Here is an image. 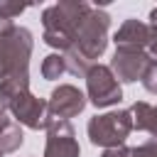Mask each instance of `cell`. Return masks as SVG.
I'll return each mask as SVG.
<instances>
[{"label": "cell", "mask_w": 157, "mask_h": 157, "mask_svg": "<svg viewBox=\"0 0 157 157\" xmlns=\"http://www.w3.org/2000/svg\"><path fill=\"white\" fill-rule=\"evenodd\" d=\"M29 5H20V2H10V0H0V22H12L17 15H22Z\"/></svg>", "instance_id": "5bb4252c"}, {"label": "cell", "mask_w": 157, "mask_h": 157, "mask_svg": "<svg viewBox=\"0 0 157 157\" xmlns=\"http://www.w3.org/2000/svg\"><path fill=\"white\" fill-rule=\"evenodd\" d=\"M88 98L81 88L71 86V83H61L52 91L49 101H47V108H49V118H56V120H71L76 118L78 113H83Z\"/></svg>", "instance_id": "52a82bcc"}, {"label": "cell", "mask_w": 157, "mask_h": 157, "mask_svg": "<svg viewBox=\"0 0 157 157\" xmlns=\"http://www.w3.org/2000/svg\"><path fill=\"white\" fill-rule=\"evenodd\" d=\"M91 10V2L83 0H69V2H56L49 5L42 12V25H44V44L59 49V54H64L69 47H74L76 32L86 17V12Z\"/></svg>", "instance_id": "7a4b0ae2"}, {"label": "cell", "mask_w": 157, "mask_h": 157, "mask_svg": "<svg viewBox=\"0 0 157 157\" xmlns=\"http://www.w3.org/2000/svg\"><path fill=\"white\" fill-rule=\"evenodd\" d=\"M12 123H15V120H12V115H10V113H7V110L0 105V132H5V130L12 125Z\"/></svg>", "instance_id": "d6986e66"}, {"label": "cell", "mask_w": 157, "mask_h": 157, "mask_svg": "<svg viewBox=\"0 0 157 157\" xmlns=\"http://www.w3.org/2000/svg\"><path fill=\"white\" fill-rule=\"evenodd\" d=\"M132 157H157V140H145L142 145L132 147Z\"/></svg>", "instance_id": "2e32d148"}, {"label": "cell", "mask_w": 157, "mask_h": 157, "mask_svg": "<svg viewBox=\"0 0 157 157\" xmlns=\"http://www.w3.org/2000/svg\"><path fill=\"white\" fill-rule=\"evenodd\" d=\"M113 42H115V49L145 52V49H147V42H150V25H145L142 20L128 17V20L120 25V29L115 32Z\"/></svg>", "instance_id": "30bf717a"}, {"label": "cell", "mask_w": 157, "mask_h": 157, "mask_svg": "<svg viewBox=\"0 0 157 157\" xmlns=\"http://www.w3.org/2000/svg\"><path fill=\"white\" fill-rule=\"evenodd\" d=\"M132 115V130L150 132L152 140H157V105L147 101H135L132 108H128Z\"/></svg>", "instance_id": "8fae6325"}, {"label": "cell", "mask_w": 157, "mask_h": 157, "mask_svg": "<svg viewBox=\"0 0 157 157\" xmlns=\"http://www.w3.org/2000/svg\"><path fill=\"white\" fill-rule=\"evenodd\" d=\"M150 25H157V7L150 12Z\"/></svg>", "instance_id": "ffe728a7"}, {"label": "cell", "mask_w": 157, "mask_h": 157, "mask_svg": "<svg viewBox=\"0 0 157 157\" xmlns=\"http://www.w3.org/2000/svg\"><path fill=\"white\" fill-rule=\"evenodd\" d=\"M34 49L32 32L15 22H0V81L27 74Z\"/></svg>", "instance_id": "3957f363"}, {"label": "cell", "mask_w": 157, "mask_h": 157, "mask_svg": "<svg viewBox=\"0 0 157 157\" xmlns=\"http://www.w3.org/2000/svg\"><path fill=\"white\" fill-rule=\"evenodd\" d=\"M150 56L145 52H135V49H115L113 59H110V71L118 78V83H135L145 76V71L150 69Z\"/></svg>", "instance_id": "9c48e42d"}, {"label": "cell", "mask_w": 157, "mask_h": 157, "mask_svg": "<svg viewBox=\"0 0 157 157\" xmlns=\"http://www.w3.org/2000/svg\"><path fill=\"white\" fill-rule=\"evenodd\" d=\"M0 157H2V155H0Z\"/></svg>", "instance_id": "44dd1931"}, {"label": "cell", "mask_w": 157, "mask_h": 157, "mask_svg": "<svg viewBox=\"0 0 157 157\" xmlns=\"http://www.w3.org/2000/svg\"><path fill=\"white\" fill-rule=\"evenodd\" d=\"M0 105L12 115L15 123L29 130H47L49 125L47 101L29 91V71L0 81Z\"/></svg>", "instance_id": "6da1fadb"}, {"label": "cell", "mask_w": 157, "mask_h": 157, "mask_svg": "<svg viewBox=\"0 0 157 157\" xmlns=\"http://www.w3.org/2000/svg\"><path fill=\"white\" fill-rule=\"evenodd\" d=\"M108 29H110V15L103 7L91 5V10L86 12L76 39H74V49L86 59V61H96L98 56H103L105 47H108Z\"/></svg>", "instance_id": "277c9868"}, {"label": "cell", "mask_w": 157, "mask_h": 157, "mask_svg": "<svg viewBox=\"0 0 157 157\" xmlns=\"http://www.w3.org/2000/svg\"><path fill=\"white\" fill-rule=\"evenodd\" d=\"M78 155H81V147L76 142V132H74L71 123L49 118L44 157H78Z\"/></svg>", "instance_id": "ba28073f"}, {"label": "cell", "mask_w": 157, "mask_h": 157, "mask_svg": "<svg viewBox=\"0 0 157 157\" xmlns=\"http://www.w3.org/2000/svg\"><path fill=\"white\" fill-rule=\"evenodd\" d=\"M64 61H66V71L69 74H74V76H78V78H86V74H88V69L93 66L91 61H86L74 47H69L66 52H64Z\"/></svg>", "instance_id": "4fadbf2b"}, {"label": "cell", "mask_w": 157, "mask_h": 157, "mask_svg": "<svg viewBox=\"0 0 157 157\" xmlns=\"http://www.w3.org/2000/svg\"><path fill=\"white\" fill-rule=\"evenodd\" d=\"M101 157H132V147L128 145H120V147H110V150H103Z\"/></svg>", "instance_id": "ac0fdd59"}, {"label": "cell", "mask_w": 157, "mask_h": 157, "mask_svg": "<svg viewBox=\"0 0 157 157\" xmlns=\"http://www.w3.org/2000/svg\"><path fill=\"white\" fill-rule=\"evenodd\" d=\"M86 132H88L91 145H96V147H103V150L120 147V145H125L128 135L132 132V115L128 108L93 115L86 125Z\"/></svg>", "instance_id": "5b68a950"}, {"label": "cell", "mask_w": 157, "mask_h": 157, "mask_svg": "<svg viewBox=\"0 0 157 157\" xmlns=\"http://www.w3.org/2000/svg\"><path fill=\"white\" fill-rule=\"evenodd\" d=\"M140 81H142V86H145L147 93H155L157 96V64H150V69L145 71V76Z\"/></svg>", "instance_id": "9a60e30c"}, {"label": "cell", "mask_w": 157, "mask_h": 157, "mask_svg": "<svg viewBox=\"0 0 157 157\" xmlns=\"http://www.w3.org/2000/svg\"><path fill=\"white\" fill-rule=\"evenodd\" d=\"M61 74H66L64 54L54 52V54L44 56V61H42V76H44L47 81H56V78H61Z\"/></svg>", "instance_id": "7c38bea8"}, {"label": "cell", "mask_w": 157, "mask_h": 157, "mask_svg": "<svg viewBox=\"0 0 157 157\" xmlns=\"http://www.w3.org/2000/svg\"><path fill=\"white\" fill-rule=\"evenodd\" d=\"M86 98L96 108H110L123 101V88L118 78L113 76L110 66L105 64H93L86 74Z\"/></svg>", "instance_id": "8992f818"}, {"label": "cell", "mask_w": 157, "mask_h": 157, "mask_svg": "<svg viewBox=\"0 0 157 157\" xmlns=\"http://www.w3.org/2000/svg\"><path fill=\"white\" fill-rule=\"evenodd\" d=\"M145 54L150 56L152 64H157V25H150V42H147Z\"/></svg>", "instance_id": "e0dca14e"}]
</instances>
